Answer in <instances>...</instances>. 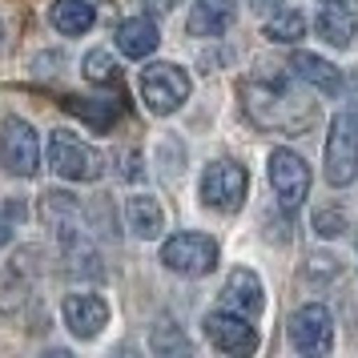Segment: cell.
<instances>
[{
	"label": "cell",
	"mask_w": 358,
	"mask_h": 358,
	"mask_svg": "<svg viewBox=\"0 0 358 358\" xmlns=\"http://www.w3.org/2000/svg\"><path fill=\"white\" fill-rule=\"evenodd\" d=\"M206 338L226 355H254L258 350V330L245 322V314H234V310L206 314Z\"/></svg>",
	"instance_id": "obj_9"
},
{
	"label": "cell",
	"mask_w": 358,
	"mask_h": 358,
	"mask_svg": "<svg viewBox=\"0 0 358 358\" xmlns=\"http://www.w3.org/2000/svg\"><path fill=\"white\" fill-rule=\"evenodd\" d=\"M266 36L278 45H298L306 36V17L298 8H278L274 17L266 20Z\"/></svg>",
	"instance_id": "obj_19"
},
{
	"label": "cell",
	"mask_w": 358,
	"mask_h": 358,
	"mask_svg": "<svg viewBox=\"0 0 358 358\" xmlns=\"http://www.w3.org/2000/svg\"><path fill=\"white\" fill-rule=\"evenodd\" d=\"M65 326L77 334V338H97L101 330H105V322H109V306L101 302V298H93V294H73V298H65Z\"/></svg>",
	"instance_id": "obj_11"
},
{
	"label": "cell",
	"mask_w": 358,
	"mask_h": 358,
	"mask_svg": "<svg viewBox=\"0 0 358 358\" xmlns=\"http://www.w3.org/2000/svg\"><path fill=\"white\" fill-rule=\"evenodd\" d=\"M49 20H52V29H57V33L81 36V33L93 29L97 13H93V4H89V0H52Z\"/></svg>",
	"instance_id": "obj_18"
},
{
	"label": "cell",
	"mask_w": 358,
	"mask_h": 358,
	"mask_svg": "<svg viewBox=\"0 0 358 358\" xmlns=\"http://www.w3.org/2000/svg\"><path fill=\"white\" fill-rule=\"evenodd\" d=\"M242 105L262 129H302L314 121V109L294 97L282 77H250L242 85Z\"/></svg>",
	"instance_id": "obj_1"
},
{
	"label": "cell",
	"mask_w": 358,
	"mask_h": 358,
	"mask_svg": "<svg viewBox=\"0 0 358 358\" xmlns=\"http://www.w3.org/2000/svg\"><path fill=\"white\" fill-rule=\"evenodd\" d=\"M222 302H226V310H234V314H245V318L262 314V302H266L262 278L254 274V270H229L226 290H222Z\"/></svg>",
	"instance_id": "obj_12"
},
{
	"label": "cell",
	"mask_w": 358,
	"mask_h": 358,
	"mask_svg": "<svg viewBox=\"0 0 358 358\" xmlns=\"http://www.w3.org/2000/svg\"><path fill=\"white\" fill-rule=\"evenodd\" d=\"M85 77H89V81H97V85L113 81V77H117V65H113V57H109L105 49H93V52H85Z\"/></svg>",
	"instance_id": "obj_22"
},
{
	"label": "cell",
	"mask_w": 358,
	"mask_h": 358,
	"mask_svg": "<svg viewBox=\"0 0 358 358\" xmlns=\"http://www.w3.org/2000/svg\"><path fill=\"white\" fill-rule=\"evenodd\" d=\"M229 24H234V0H197L189 13L194 36H222Z\"/></svg>",
	"instance_id": "obj_17"
},
{
	"label": "cell",
	"mask_w": 358,
	"mask_h": 358,
	"mask_svg": "<svg viewBox=\"0 0 358 358\" xmlns=\"http://www.w3.org/2000/svg\"><path fill=\"white\" fill-rule=\"evenodd\" d=\"M358 178V121L350 113H338L326 133V181L350 185Z\"/></svg>",
	"instance_id": "obj_2"
},
{
	"label": "cell",
	"mask_w": 358,
	"mask_h": 358,
	"mask_svg": "<svg viewBox=\"0 0 358 358\" xmlns=\"http://www.w3.org/2000/svg\"><path fill=\"white\" fill-rule=\"evenodd\" d=\"M290 342L298 355H326L334 342V318L326 306H302L290 318Z\"/></svg>",
	"instance_id": "obj_10"
},
{
	"label": "cell",
	"mask_w": 358,
	"mask_h": 358,
	"mask_svg": "<svg viewBox=\"0 0 358 358\" xmlns=\"http://www.w3.org/2000/svg\"><path fill=\"white\" fill-rule=\"evenodd\" d=\"M149 8H153V13H169V8H178L181 0H145Z\"/></svg>",
	"instance_id": "obj_25"
},
{
	"label": "cell",
	"mask_w": 358,
	"mask_h": 358,
	"mask_svg": "<svg viewBox=\"0 0 358 358\" xmlns=\"http://www.w3.org/2000/svg\"><path fill=\"white\" fill-rule=\"evenodd\" d=\"M250 4H254L258 13H278V8H282L286 0H250Z\"/></svg>",
	"instance_id": "obj_24"
},
{
	"label": "cell",
	"mask_w": 358,
	"mask_h": 358,
	"mask_svg": "<svg viewBox=\"0 0 358 358\" xmlns=\"http://www.w3.org/2000/svg\"><path fill=\"white\" fill-rule=\"evenodd\" d=\"M141 101L153 113H178L181 105L189 101V77L181 65H149L141 73Z\"/></svg>",
	"instance_id": "obj_4"
},
{
	"label": "cell",
	"mask_w": 358,
	"mask_h": 358,
	"mask_svg": "<svg viewBox=\"0 0 358 358\" xmlns=\"http://www.w3.org/2000/svg\"><path fill=\"white\" fill-rule=\"evenodd\" d=\"M270 185H274L282 210H298L310 194V165L294 149H274L270 153Z\"/></svg>",
	"instance_id": "obj_8"
},
{
	"label": "cell",
	"mask_w": 358,
	"mask_h": 358,
	"mask_svg": "<svg viewBox=\"0 0 358 358\" xmlns=\"http://www.w3.org/2000/svg\"><path fill=\"white\" fill-rule=\"evenodd\" d=\"M125 222H129V229L137 234V238H145V242L162 238V234H165V210H162V201H157V197H149V194L129 197V206H125Z\"/></svg>",
	"instance_id": "obj_15"
},
{
	"label": "cell",
	"mask_w": 358,
	"mask_h": 358,
	"mask_svg": "<svg viewBox=\"0 0 358 358\" xmlns=\"http://www.w3.org/2000/svg\"><path fill=\"white\" fill-rule=\"evenodd\" d=\"M162 266L173 270V274L201 278L217 266V245H213V238H206V234H173V238L162 245Z\"/></svg>",
	"instance_id": "obj_6"
},
{
	"label": "cell",
	"mask_w": 358,
	"mask_h": 358,
	"mask_svg": "<svg viewBox=\"0 0 358 358\" xmlns=\"http://www.w3.org/2000/svg\"><path fill=\"white\" fill-rule=\"evenodd\" d=\"M0 162L13 178H36L41 169V141L24 117H4L0 125Z\"/></svg>",
	"instance_id": "obj_3"
},
{
	"label": "cell",
	"mask_w": 358,
	"mask_h": 358,
	"mask_svg": "<svg viewBox=\"0 0 358 358\" xmlns=\"http://www.w3.org/2000/svg\"><path fill=\"white\" fill-rule=\"evenodd\" d=\"M149 346H153V350H157V355H169V350H178V355H189V338H185V334H181L178 326H157V330H153V334H149Z\"/></svg>",
	"instance_id": "obj_21"
},
{
	"label": "cell",
	"mask_w": 358,
	"mask_h": 358,
	"mask_svg": "<svg viewBox=\"0 0 358 358\" xmlns=\"http://www.w3.org/2000/svg\"><path fill=\"white\" fill-rule=\"evenodd\" d=\"M290 73H294V77H302L306 85H314V89L326 93V97H334V93L342 89L338 65H330V61L314 57V52H294V57H290Z\"/></svg>",
	"instance_id": "obj_14"
},
{
	"label": "cell",
	"mask_w": 358,
	"mask_h": 358,
	"mask_svg": "<svg viewBox=\"0 0 358 358\" xmlns=\"http://www.w3.org/2000/svg\"><path fill=\"white\" fill-rule=\"evenodd\" d=\"M65 109L69 113L85 117L93 129H109L117 121V105L113 101H93V97H65Z\"/></svg>",
	"instance_id": "obj_20"
},
{
	"label": "cell",
	"mask_w": 358,
	"mask_h": 358,
	"mask_svg": "<svg viewBox=\"0 0 358 358\" xmlns=\"http://www.w3.org/2000/svg\"><path fill=\"white\" fill-rule=\"evenodd\" d=\"M8 238H13V217H4V213H0V245L8 242Z\"/></svg>",
	"instance_id": "obj_26"
},
{
	"label": "cell",
	"mask_w": 358,
	"mask_h": 358,
	"mask_svg": "<svg viewBox=\"0 0 358 358\" xmlns=\"http://www.w3.org/2000/svg\"><path fill=\"white\" fill-rule=\"evenodd\" d=\"M49 165L65 181H97L101 169H105L97 153L85 145L77 133H69V129H57L49 137Z\"/></svg>",
	"instance_id": "obj_5"
},
{
	"label": "cell",
	"mask_w": 358,
	"mask_h": 358,
	"mask_svg": "<svg viewBox=\"0 0 358 358\" xmlns=\"http://www.w3.org/2000/svg\"><path fill=\"white\" fill-rule=\"evenodd\" d=\"M157 41H162V33H157V24L149 17H129V20H121V29H117V49L125 57H133V61L149 57L157 49Z\"/></svg>",
	"instance_id": "obj_16"
},
{
	"label": "cell",
	"mask_w": 358,
	"mask_h": 358,
	"mask_svg": "<svg viewBox=\"0 0 358 358\" xmlns=\"http://www.w3.org/2000/svg\"><path fill=\"white\" fill-rule=\"evenodd\" d=\"M342 229H346V217H342L338 210L314 213V234H322V238H338Z\"/></svg>",
	"instance_id": "obj_23"
},
{
	"label": "cell",
	"mask_w": 358,
	"mask_h": 358,
	"mask_svg": "<svg viewBox=\"0 0 358 358\" xmlns=\"http://www.w3.org/2000/svg\"><path fill=\"white\" fill-rule=\"evenodd\" d=\"M318 33H322L326 45H334V49H346L358 33V17L355 8L346 4V0H326L322 8H318Z\"/></svg>",
	"instance_id": "obj_13"
},
{
	"label": "cell",
	"mask_w": 358,
	"mask_h": 358,
	"mask_svg": "<svg viewBox=\"0 0 358 358\" xmlns=\"http://www.w3.org/2000/svg\"><path fill=\"white\" fill-rule=\"evenodd\" d=\"M245 169L238 162H213L206 173H201V201L217 213H238L245 201Z\"/></svg>",
	"instance_id": "obj_7"
}]
</instances>
